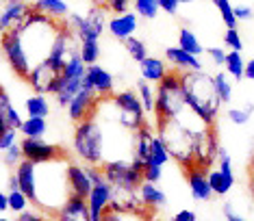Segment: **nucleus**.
<instances>
[{"instance_id":"nucleus-22","label":"nucleus","mask_w":254,"mask_h":221,"mask_svg":"<svg viewBox=\"0 0 254 221\" xmlns=\"http://www.w3.org/2000/svg\"><path fill=\"white\" fill-rule=\"evenodd\" d=\"M137 193H139L141 202H143V206H146L148 211H157V208L163 206V204H165V200H167L163 191H161L154 182H148V180H143Z\"/></svg>"},{"instance_id":"nucleus-21","label":"nucleus","mask_w":254,"mask_h":221,"mask_svg":"<svg viewBox=\"0 0 254 221\" xmlns=\"http://www.w3.org/2000/svg\"><path fill=\"white\" fill-rule=\"evenodd\" d=\"M139 72H141V80H148L152 85H159L161 80L167 76V65L163 59H157V56H146L139 63Z\"/></svg>"},{"instance_id":"nucleus-28","label":"nucleus","mask_w":254,"mask_h":221,"mask_svg":"<svg viewBox=\"0 0 254 221\" xmlns=\"http://www.w3.org/2000/svg\"><path fill=\"white\" fill-rule=\"evenodd\" d=\"M24 109H26V115H31V117H48L50 115V102L44 94H35L26 98Z\"/></svg>"},{"instance_id":"nucleus-1","label":"nucleus","mask_w":254,"mask_h":221,"mask_svg":"<svg viewBox=\"0 0 254 221\" xmlns=\"http://www.w3.org/2000/svg\"><path fill=\"white\" fill-rule=\"evenodd\" d=\"M183 76V85H185V96H187V107L189 110L200 117L206 126H215L219 107L217 91H215V83H213L211 74H204L202 69H189V72H181Z\"/></svg>"},{"instance_id":"nucleus-38","label":"nucleus","mask_w":254,"mask_h":221,"mask_svg":"<svg viewBox=\"0 0 254 221\" xmlns=\"http://www.w3.org/2000/svg\"><path fill=\"white\" fill-rule=\"evenodd\" d=\"M7 200H9V211L11 213H18V215L24 213L28 208V202H31L20 189H11L7 193Z\"/></svg>"},{"instance_id":"nucleus-51","label":"nucleus","mask_w":254,"mask_h":221,"mask_svg":"<svg viewBox=\"0 0 254 221\" xmlns=\"http://www.w3.org/2000/svg\"><path fill=\"white\" fill-rule=\"evenodd\" d=\"M246 78L248 80H254V56L246 63Z\"/></svg>"},{"instance_id":"nucleus-48","label":"nucleus","mask_w":254,"mask_h":221,"mask_svg":"<svg viewBox=\"0 0 254 221\" xmlns=\"http://www.w3.org/2000/svg\"><path fill=\"white\" fill-rule=\"evenodd\" d=\"M159 7H161V11H165L167 15H176L181 4H178L176 0H159Z\"/></svg>"},{"instance_id":"nucleus-59","label":"nucleus","mask_w":254,"mask_h":221,"mask_svg":"<svg viewBox=\"0 0 254 221\" xmlns=\"http://www.w3.org/2000/svg\"><path fill=\"white\" fill-rule=\"evenodd\" d=\"M0 221H9V219H4V217H0Z\"/></svg>"},{"instance_id":"nucleus-40","label":"nucleus","mask_w":254,"mask_h":221,"mask_svg":"<svg viewBox=\"0 0 254 221\" xmlns=\"http://www.w3.org/2000/svg\"><path fill=\"white\" fill-rule=\"evenodd\" d=\"M22 159H24V154H22L20 143H13L9 150H4V165H9V167H18Z\"/></svg>"},{"instance_id":"nucleus-14","label":"nucleus","mask_w":254,"mask_h":221,"mask_svg":"<svg viewBox=\"0 0 254 221\" xmlns=\"http://www.w3.org/2000/svg\"><path fill=\"white\" fill-rule=\"evenodd\" d=\"M15 176H18V182H20V191L31 200V204H35V200H37V163L22 159L20 165L15 167Z\"/></svg>"},{"instance_id":"nucleus-13","label":"nucleus","mask_w":254,"mask_h":221,"mask_svg":"<svg viewBox=\"0 0 254 221\" xmlns=\"http://www.w3.org/2000/svg\"><path fill=\"white\" fill-rule=\"evenodd\" d=\"M53 221H89V204L87 197L70 195L61 204V208L53 215Z\"/></svg>"},{"instance_id":"nucleus-23","label":"nucleus","mask_w":254,"mask_h":221,"mask_svg":"<svg viewBox=\"0 0 254 221\" xmlns=\"http://www.w3.org/2000/svg\"><path fill=\"white\" fill-rule=\"evenodd\" d=\"M209 184L213 195H226L235 187V173H224L222 169H211L209 171Z\"/></svg>"},{"instance_id":"nucleus-10","label":"nucleus","mask_w":254,"mask_h":221,"mask_svg":"<svg viewBox=\"0 0 254 221\" xmlns=\"http://www.w3.org/2000/svg\"><path fill=\"white\" fill-rule=\"evenodd\" d=\"M22 154L24 159L33 161V163H50V161H63L65 159V150L57 143H46L44 139H28L24 137L20 141Z\"/></svg>"},{"instance_id":"nucleus-15","label":"nucleus","mask_w":254,"mask_h":221,"mask_svg":"<svg viewBox=\"0 0 254 221\" xmlns=\"http://www.w3.org/2000/svg\"><path fill=\"white\" fill-rule=\"evenodd\" d=\"M137 26H139V15L135 11H126V13H115L111 20L107 22V31L113 35L115 39L124 42L126 37L135 35Z\"/></svg>"},{"instance_id":"nucleus-50","label":"nucleus","mask_w":254,"mask_h":221,"mask_svg":"<svg viewBox=\"0 0 254 221\" xmlns=\"http://www.w3.org/2000/svg\"><path fill=\"white\" fill-rule=\"evenodd\" d=\"M15 221H48V219H46L44 217V215H39V213H20L18 215V219H15Z\"/></svg>"},{"instance_id":"nucleus-18","label":"nucleus","mask_w":254,"mask_h":221,"mask_svg":"<svg viewBox=\"0 0 254 221\" xmlns=\"http://www.w3.org/2000/svg\"><path fill=\"white\" fill-rule=\"evenodd\" d=\"M67 184H70V193L72 195H80V197H89L91 189V178L87 173V167L76 165V163H70L67 165Z\"/></svg>"},{"instance_id":"nucleus-11","label":"nucleus","mask_w":254,"mask_h":221,"mask_svg":"<svg viewBox=\"0 0 254 221\" xmlns=\"http://www.w3.org/2000/svg\"><path fill=\"white\" fill-rule=\"evenodd\" d=\"M98 100H100V96L94 91V87L85 83L83 89L76 94V98L67 104V117H70L74 124H78V121L87 119L89 115L96 113V107H98Z\"/></svg>"},{"instance_id":"nucleus-7","label":"nucleus","mask_w":254,"mask_h":221,"mask_svg":"<svg viewBox=\"0 0 254 221\" xmlns=\"http://www.w3.org/2000/svg\"><path fill=\"white\" fill-rule=\"evenodd\" d=\"M67 59H55V56H46L44 61H39L33 65L31 74H28V85L44 96H55L57 89L61 85L63 67H65Z\"/></svg>"},{"instance_id":"nucleus-20","label":"nucleus","mask_w":254,"mask_h":221,"mask_svg":"<svg viewBox=\"0 0 254 221\" xmlns=\"http://www.w3.org/2000/svg\"><path fill=\"white\" fill-rule=\"evenodd\" d=\"M167 61L174 65L178 72H189V69H202V61L198 59L191 52L183 50L181 46H174V48H167L165 50Z\"/></svg>"},{"instance_id":"nucleus-39","label":"nucleus","mask_w":254,"mask_h":221,"mask_svg":"<svg viewBox=\"0 0 254 221\" xmlns=\"http://www.w3.org/2000/svg\"><path fill=\"white\" fill-rule=\"evenodd\" d=\"M161 178H163V167L157 165L154 161H146V165H143V180H148V182H161Z\"/></svg>"},{"instance_id":"nucleus-24","label":"nucleus","mask_w":254,"mask_h":221,"mask_svg":"<svg viewBox=\"0 0 254 221\" xmlns=\"http://www.w3.org/2000/svg\"><path fill=\"white\" fill-rule=\"evenodd\" d=\"M33 9L42 11V13L55 17V20H63V17L70 15V7H67L65 0H35Z\"/></svg>"},{"instance_id":"nucleus-30","label":"nucleus","mask_w":254,"mask_h":221,"mask_svg":"<svg viewBox=\"0 0 254 221\" xmlns=\"http://www.w3.org/2000/svg\"><path fill=\"white\" fill-rule=\"evenodd\" d=\"M178 46H181L183 50L195 55V56H200L202 52H206V48L200 44V39L195 37V33L189 31V28H181V33H178Z\"/></svg>"},{"instance_id":"nucleus-31","label":"nucleus","mask_w":254,"mask_h":221,"mask_svg":"<svg viewBox=\"0 0 254 221\" xmlns=\"http://www.w3.org/2000/svg\"><path fill=\"white\" fill-rule=\"evenodd\" d=\"M78 55H80V59L85 61V65H94V63H98V59H100V55H102L100 42H98V39H85V42H80Z\"/></svg>"},{"instance_id":"nucleus-33","label":"nucleus","mask_w":254,"mask_h":221,"mask_svg":"<svg viewBox=\"0 0 254 221\" xmlns=\"http://www.w3.org/2000/svg\"><path fill=\"white\" fill-rule=\"evenodd\" d=\"M213 83H215V91L219 96L222 104H228L233 100V83L228 80V74L226 72H217L213 74Z\"/></svg>"},{"instance_id":"nucleus-32","label":"nucleus","mask_w":254,"mask_h":221,"mask_svg":"<svg viewBox=\"0 0 254 221\" xmlns=\"http://www.w3.org/2000/svg\"><path fill=\"white\" fill-rule=\"evenodd\" d=\"M122 44H124V48H126V52H128V56H130L132 61L141 63V61L148 56V46H146V42H143V39H139V37H135V35L126 37Z\"/></svg>"},{"instance_id":"nucleus-34","label":"nucleus","mask_w":254,"mask_h":221,"mask_svg":"<svg viewBox=\"0 0 254 221\" xmlns=\"http://www.w3.org/2000/svg\"><path fill=\"white\" fill-rule=\"evenodd\" d=\"M132 9H135V13L143 17V20H154V17L159 15V0H135L132 2Z\"/></svg>"},{"instance_id":"nucleus-37","label":"nucleus","mask_w":254,"mask_h":221,"mask_svg":"<svg viewBox=\"0 0 254 221\" xmlns=\"http://www.w3.org/2000/svg\"><path fill=\"white\" fill-rule=\"evenodd\" d=\"M172 159V154L167 152V148H165V143L161 141L159 137H154V141H152V148H150V161H154L157 165H167Z\"/></svg>"},{"instance_id":"nucleus-19","label":"nucleus","mask_w":254,"mask_h":221,"mask_svg":"<svg viewBox=\"0 0 254 221\" xmlns=\"http://www.w3.org/2000/svg\"><path fill=\"white\" fill-rule=\"evenodd\" d=\"M22 115L18 113V109L13 107V102H11V98L7 91H0V135H2L4 130H9V128H15V130H20L22 126Z\"/></svg>"},{"instance_id":"nucleus-55","label":"nucleus","mask_w":254,"mask_h":221,"mask_svg":"<svg viewBox=\"0 0 254 221\" xmlns=\"http://www.w3.org/2000/svg\"><path fill=\"white\" fill-rule=\"evenodd\" d=\"M141 221H163V219L157 217V215H154V213H146V215H143V217H141Z\"/></svg>"},{"instance_id":"nucleus-2","label":"nucleus","mask_w":254,"mask_h":221,"mask_svg":"<svg viewBox=\"0 0 254 221\" xmlns=\"http://www.w3.org/2000/svg\"><path fill=\"white\" fill-rule=\"evenodd\" d=\"M72 148L78 159L87 165H102L107 161V135L102 124L96 119V113L76 124L72 135Z\"/></svg>"},{"instance_id":"nucleus-60","label":"nucleus","mask_w":254,"mask_h":221,"mask_svg":"<svg viewBox=\"0 0 254 221\" xmlns=\"http://www.w3.org/2000/svg\"><path fill=\"white\" fill-rule=\"evenodd\" d=\"M0 91H2V85H0Z\"/></svg>"},{"instance_id":"nucleus-41","label":"nucleus","mask_w":254,"mask_h":221,"mask_svg":"<svg viewBox=\"0 0 254 221\" xmlns=\"http://www.w3.org/2000/svg\"><path fill=\"white\" fill-rule=\"evenodd\" d=\"M224 44L228 46L230 50H244V42H241V35L237 28H228L226 33H224Z\"/></svg>"},{"instance_id":"nucleus-44","label":"nucleus","mask_w":254,"mask_h":221,"mask_svg":"<svg viewBox=\"0 0 254 221\" xmlns=\"http://www.w3.org/2000/svg\"><path fill=\"white\" fill-rule=\"evenodd\" d=\"M206 55L211 56V61L215 63L217 67H224V63H226V55H228V52H226V50H222V48H206Z\"/></svg>"},{"instance_id":"nucleus-56","label":"nucleus","mask_w":254,"mask_h":221,"mask_svg":"<svg viewBox=\"0 0 254 221\" xmlns=\"http://www.w3.org/2000/svg\"><path fill=\"white\" fill-rule=\"evenodd\" d=\"M226 221H248V219L239 217V215H230V217H226Z\"/></svg>"},{"instance_id":"nucleus-25","label":"nucleus","mask_w":254,"mask_h":221,"mask_svg":"<svg viewBox=\"0 0 254 221\" xmlns=\"http://www.w3.org/2000/svg\"><path fill=\"white\" fill-rule=\"evenodd\" d=\"M224 69H226V74L233 80H237V83L246 78V61H244V56H241L239 50H230L228 55H226Z\"/></svg>"},{"instance_id":"nucleus-6","label":"nucleus","mask_w":254,"mask_h":221,"mask_svg":"<svg viewBox=\"0 0 254 221\" xmlns=\"http://www.w3.org/2000/svg\"><path fill=\"white\" fill-rule=\"evenodd\" d=\"M113 107L118 109V113L113 115L115 124H120L124 130L128 132H137L139 128L146 126V110L141 107V100L137 96V91L132 89H124L120 94L111 96Z\"/></svg>"},{"instance_id":"nucleus-47","label":"nucleus","mask_w":254,"mask_h":221,"mask_svg":"<svg viewBox=\"0 0 254 221\" xmlns=\"http://www.w3.org/2000/svg\"><path fill=\"white\" fill-rule=\"evenodd\" d=\"M130 7V0H109V9L113 13H126Z\"/></svg>"},{"instance_id":"nucleus-46","label":"nucleus","mask_w":254,"mask_h":221,"mask_svg":"<svg viewBox=\"0 0 254 221\" xmlns=\"http://www.w3.org/2000/svg\"><path fill=\"white\" fill-rule=\"evenodd\" d=\"M170 221H198V215H195L193 211H189V208H183V211L172 215Z\"/></svg>"},{"instance_id":"nucleus-27","label":"nucleus","mask_w":254,"mask_h":221,"mask_svg":"<svg viewBox=\"0 0 254 221\" xmlns=\"http://www.w3.org/2000/svg\"><path fill=\"white\" fill-rule=\"evenodd\" d=\"M48 117H28L22 121L20 126V132L28 139H42L46 135V130H48V121H46Z\"/></svg>"},{"instance_id":"nucleus-42","label":"nucleus","mask_w":254,"mask_h":221,"mask_svg":"<svg viewBox=\"0 0 254 221\" xmlns=\"http://www.w3.org/2000/svg\"><path fill=\"white\" fill-rule=\"evenodd\" d=\"M217 169H222L224 173H235L233 171V159L224 148L217 150Z\"/></svg>"},{"instance_id":"nucleus-57","label":"nucleus","mask_w":254,"mask_h":221,"mask_svg":"<svg viewBox=\"0 0 254 221\" xmlns=\"http://www.w3.org/2000/svg\"><path fill=\"white\" fill-rule=\"evenodd\" d=\"M250 195H252V200H254V176H250Z\"/></svg>"},{"instance_id":"nucleus-36","label":"nucleus","mask_w":254,"mask_h":221,"mask_svg":"<svg viewBox=\"0 0 254 221\" xmlns=\"http://www.w3.org/2000/svg\"><path fill=\"white\" fill-rule=\"evenodd\" d=\"M254 113V104H248V107H233L226 110V117L228 121H233L235 126H246L248 121H250Z\"/></svg>"},{"instance_id":"nucleus-45","label":"nucleus","mask_w":254,"mask_h":221,"mask_svg":"<svg viewBox=\"0 0 254 221\" xmlns=\"http://www.w3.org/2000/svg\"><path fill=\"white\" fill-rule=\"evenodd\" d=\"M235 15H237V20H239V22H248V20H252V17H254V11L248 7V4H237V7H235Z\"/></svg>"},{"instance_id":"nucleus-49","label":"nucleus","mask_w":254,"mask_h":221,"mask_svg":"<svg viewBox=\"0 0 254 221\" xmlns=\"http://www.w3.org/2000/svg\"><path fill=\"white\" fill-rule=\"evenodd\" d=\"M126 219H128V213H118V211H109L107 208L102 221H126Z\"/></svg>"},{"instance_id":"nucleus-29","label":"nucleus","mask_w":254,"mask_h":221,"mask_svg":"<svg viewBox=\"0 0 254 221\" xmlns=\"http://www.w3.org/2000/svg\"><path fill=\"white\" fill-rule=\"evenodd\" d=\"M137 96H139L146 115H154V107H157V89H152V83L141 80V83L137 85Z\"/></svg>"},{"instance_id":"nucleus-61","label":"nucleus","mask_w":254,"mask_h":221,"mask_svg":"<svg viewBox=\"0 0 254 221\" xmlns=\"http://www.w3.org/2000/svg\"><path fill=\"white\" fill-rule=\"evenodd\" d=\"M2 2H9V0H2Z\"/></svg>"},{"instance_id":"nucleus-17","label":"nucleus","mask_w":254,"mask_h":221,"mask_svg":"<svg viewBox=\"0 0 254 221\" xmlns=\"http://www.w3.org/2000/svg\"><path fill=\"white\" fill-rule=\"evenodd\" d=\"M31 7L33 4H28L26 0H9L2 7V11H0V33L20 26L26 13L31 11Z\"/></svg>"},{"instance_id":"nucleus-54","label":"nucleus","mask_w":254,"mask_h":221,"mask_svg":"<svg viewBox=\"0 0 254 221\" xmlns=\"http://www.w3.org/2000/svg\"><path fill=\"white\" fill-rule=\"evenodd\" d=\"M230 215H235V206L230 204V202H226V204H224V217H230Z\"/></svg>"},{"instance_id":"nucleus-35","label":"nucleus","mask_w":254,"mask_h":221,"mask_svg":"<svg viewBox=\"0 0 254 221\" xmlns=\"http://www.w3.org/2000/svg\"><path fill=\"white\" fill-rule=\"evenodd\" d=\"M211 2L217 7L219 15H222V22L226 24V28H237V24H239V20H237V15H235V7L230 4V0H211Z\"/></svg>"},{"instance_id":"nucleus-12","label":"nucleus","mask_w":254,"mask_h":221,"mask_svg":"<svg viewBox=\"0 0 254 221\" xmlns=\"http://www.w3.org/2000/svg\"><path fill=\"white\" fill-rule=\"evenodd\" d=\"M185 176H187V184L189 191H191V197L195 202H209L213 197L211 184H209V171L202 169L198 165H191L185 169Z\"/></svg>"},{"instance_id":"nucleus-53","label":"nucleus","mask_w":254,"mask_h":221,"mask_svg":"<svg viewBox=\"0 0 254 221\" xmlns=\"http://www.w3.org/2000/svg\"><path fill=\"white\" fill-rule=\"evenodd\" d=\"M7 187H9V191L11 189H20V182H18V176H9V180H7Z\"/></svg>"},{"instance_id":"nucleus-16","label":"nucleus","mask_w":254,"mask_h":221,"mask_svg":"<svg viewBox=\"0 0 254 221\" xmlns=\"http://www.w3.org/2000/svg\"><path fill=\"white\" fill-rule=\"evenodd\" d=\"M85 83L94 87V91L100 98H109L113 96L115 89V80L111 76V72H107L105 67H100L98 63L94 65H87V74H85Z\"/></svg>"},{"instance_id":"nucleus-8","label":"nucleus","mask_w":254,"mask_h":221,"mask_svg":"<svg viewBox=\"0 0 254 221\" xmlns=\"http://www.w3.org/2000/svg\"><path fill=\"white\" fill-rule=\"evenodd\" d=\"M0 50H2V55L11 65V69H13L20 78L26 80L33 69V63L24 50V44H22L18 28H9V31L0 33Z\"/></svg>"},{"instance_id":"nucleus-52","label":"nucleus","mask_w":254,"mask_h":221,"mask_svg":"<svg viewBox=\"0 0 254 221\" xmlns=\"http://www.w3.org/2000/svg\"><path fill=\"white\" fill-rule=\"evenodd\" d=\"M9 211V200H7V193L0 191V213H7Z\"/></svg>"},{"instance_id":"nucleus-26","label":"nucleus","mask_w":254,"mask_h":221,"mask_svg":"<svg viewBox=\"0 0 254 221\" xmlns=\"http://www.w3.org/2000/svg\"><path fill=\"white\" fill-rule=\"evenodd\" d=\"M132 139H135V156L148 161L150 159V148H152V141H154V135L150 132L148 126L139 128L137 132H132Z\"/></svg>"},{"instance_id":"nucleus-3","label":"nucleus","mask_w":254,"mask_h":221,"mask_svg":"<svg viewBox=\"0 0 254 221\" xmlns=\"http://www.w3.org/2000/svg\"><path fill=\"white\" fill-rule=\"evenodd\" d=\"M157 124H159V139L165 143L167 152L174 156L185 169L191 167L193 165L195 137H198V130H202L204 126L202 128H189V126L183 124L181 117L163 119V121H157Z\"/></svg>"},{"instance_id":"nucleus-9","label":"nucleus","mask_w":254,"mask_h":221,"mask_svg":"<svg viewBox=\"0 0 254 221\" xmlns=\"http://www.w3.org/2000/svg\"><path fill=\"white\" fill-rule=\"evenodd\" d=\"M65 22H67V26L76 33L78 42H85V39H100V35L105 33L109 20H107L105 9L94 4L85 15L70 13L65 17Z\"/></svg>"},{"instance_id":"nucleus-62","label":"nucleus","mask_w":254,"mask_h":221,"mask_svg":"<svg viewBox=\"0 0 254 221\" xmlns=\"http://www.w3.org/2000/svg\"><path fill=\"white\" fill-rule=\"evenodd\" d=\"M0 2H2V0H0Z\"/></svg>"},{"instance_id":"nucleus-4","label":"nucleus","mask_w":254,"mask_h":221,"mask_svg":"<svg viewBox=\"0 0 254 221\" xmlns=\"http://www.w3.org/2000/svg\"><path fill=\"white\" fill-rule=\"evenodd\" d=\"M185 110H189V107H187V96H185L181 72H167V76L157 85L154 117H157V121L176 119Z\"/></svg>"},{"instance_id":"nucleus-58","label":"nucleus","mask_w":254,"mask_h":221,"mask_svg":"<svg viewBox=\"0 0 254 221\" xmlns=\"http://www.w3.org/2000/svg\"><path fill=\"white\" fill-rule=\"evenodd\" d=\"M178 4H189V2H193V0H176Z\"/></svg>"},{"instance_id":"nucleus-43","label":"nucleus","mask_w":254,"mask_h":221,"mask_svg":"<svg viewBox=\"0 0 254 221\" xmlns=\"http://www.w3.org/2000/svg\"><path fill=\"white\" fill-rule=\"evenodd\" d=\"M18 132L15 128H9V130H4L2 135H0V152H4V150H9L13 143H18Z\"/></svg>"},{"instance_id":"nucleus-5","label":"nucleus","mask_w":254,"mask_h":221,"mask_svg":"<svg viewBox=\"0 0 254 221\" xmlns=\"http://www.w3.org/2000/svg\"><path fill=\"white\" fill-rule=\"evenodd\" d=\"M143 165L146 161L139 156H132L130 161L126 159H111L102 163L107 182L115 191H139L143 182Z\"/></svg>"}]
</instances>
